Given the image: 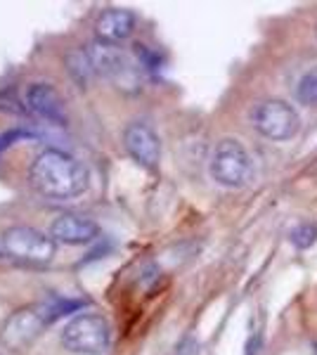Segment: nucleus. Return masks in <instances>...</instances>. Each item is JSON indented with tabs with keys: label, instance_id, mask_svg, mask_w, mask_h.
<instances>
[{
	"label": "nucleus",
	"instance_id": "obj_6",
	"mask_svg": "<svg viewBox=\"0 0 317 355\" xmlns=\"http://www.w3.org/2000/svg\"><path fill=\"white\" fill-rule=\"evenodd\" d=\"M0 251L10 259L45 266L55 259L57 242L31 225H15L0 234Z\"/></svg>",
	"mask_w": 317,
	"mask_h": 355
},
{
	"label": "nucleus",
	"instance_id": "obj_5",
	"mask_svg": "<svg viewBox=\"0 0 317 355\" xmlns=\"http://www.w3.org/2000/svg\"><path fill=\"white\" fill-rule=\"evenodd\" d=\"M67 351L78 355H105L112 346V327L102 315L80 313L65 324L60 334Z\"/></svg>",
	"mask_w": 317,
	"mask_h": 355
},
{
	"label": "nucleus",
	"instance_id": "obj_11",
	"mask_svg": "<svg viewBox=\"0 0 317 355\" xmlns=\"http://www.w3.org/2000/svg\"><path fill=\"white\" fill-rule=\"evenodd\" d=\"M132 31H135V15L130 10L109 8L95 21V36L100 43L119 45L128 41Z\"/></svg>",
	"mask_w": 317,
	"mask_h": 355
},
{
	"label": "nucleus",
	"instance_id": "obj_8",
	"mask_svg": "<svg viewBox=\"0 0 317 355\" xmlns=\"http://www.w3.org/2000/svg\"><path fill=\"white\" fill-rule=\"evenodd\" d=\"M24 110L33 114V116H38L40 121H48L53 125H65L69 119L65 97L60 95V90L53 83L28 85L24 95Z\"/></svg>",
	"mask_w": 317,
	"mask_h": 355
},
{
	"label": "nucleus",
	"instance_id": "obj_7",
	"mask_svg": "<svg viewBox=\"0 0 317 355\" xmlns=\"http://www.w3.org/2000/svg\"><path fill=\"white\" fill-rule=\"evenodd\" d=\"M251 123L263 137L275 142H284L296 137L301 128V119L296 110L284 100H263L251 110Z\"/></svg>",
	"mask_w": 317,
	"mask_h": 355
},
{
	"label": "nucleus",
	"instance_id": "obj_16",
	"mask_svg": "<svg viewBox=\"0 0 317 355\" xmlns=\"http://www.w3.org/2000/svg\"><path fill=\"white\" fill-rule=\"evenodd\" d=\"M258 348H261V336L253 334V336H251V341L246 343V355H256V353H258Z\"/></svg>",
	"mask_w": 317,
	"mask_h": 355
},
{
	"label": "nucleus",
	"instance_id": "obj_9",
	"mask_svg": "<svg viewBox=\"0 0 317 355\" xmlns=\"http://www.w3.org/2000/svg\"><path fill=\"white\" fill-rule=\"evenodd\" d=\"M123 147L132 157V162H137L147 171H154L161 162L159 135L154 133L152 125H147L142 121L128 123V128L123 130Z\"/></svg>",
	"mask_w": 317,
	"mask_h": 355
},
{
	"label": "nucleus",
	"instance_id": "obj_17",
	"mask_svg": "<svg viewBox=\"0 0 317 355\" xmlns=\"http://www.w3.org/2000/svg\"><path fill=\"white\" fill-rule=\"evenodd\" d=\"M313 355H317V346H315V348H313Z\"/></svg>",
	"mask_w": 317,
	"mask_h": 355
},
{
	"label": "nucleus",
	"instance_id": "obj_13",
	"mask_svg": "<svg viewBox=\"0 0 317 355\" xmlns=\"http://www.w3.org/2000/svg\"><path fill=\"white\" fill-rule=\"evenodd\" d=\"M296 102L303 107H317V67L305 71L301 76V81L296 83Z\"/></svg>",
	"mask_w": 317,
	"mask_h": 355
},
{
	"label": "nucleus",
	"instance_id": "obj_14",
	"mask_svg": "<svg viewBox=\"0 0 317 355\" xmlns=\"http://www.w3.org/2000/svg\"><path fill=\"white\" fill-rule=\"evenodd\" d=\"M289 239L296 249H310V246L317 242V225H313V223H303V225L293 227L289 232Z\"/></svg>",
	"mask_w": 317,
	"mask_h": 355
},
{
	"label": "nucleus",
	"instance_id": "obj_12",
	"mask_svg": "<svg viewBox=\"0 0 317 355\" xmlns=\"http://www.w3.org/2000/svg\"><path fill=\"white\" fill-rule=\"evenodd\" d=\"M67 69H69V73H71L74 81H76L80 88H83V85H88L90 76L95 73L93 64H90V57H88L85 50H76V53L67 55Z\"/></svg>",
	"mask_w": 317,
	"mask_h": 355
},
{
	"label": "nucleus",
	"instance_id": "obj_15",
	"mask_svg": "<svg viewBox=\"0 0 317 355\" xmlns=\"http://www.w3.org/2000/svg\"><path fill=\"white\" fill-rule=\"evenodd\" d=\"M28 137H33V133H28L24 128H10V130H5V133H0V154L8 150V147H12L15 142L28 140Z\"/></svg>",
	"mask_w": 317,
	"mask_h": 355
},
{
	"label": "nucleus",
	"instance_id": "obj_4",
	"mask_svg": "<svg viewBox=\"0 0 317 355\" xmlns=\"http://www.w3.org/2000/svg\"><path fill=\"white\" fill-rule=\"evenodd\" d=\"M209 173L218 185L230 187V190H239V187L249 185L253 178V162L246 147L234 137H223L218 145L213 147Z\"/></svg>",
	"mask_w": 317,
	"mask_h": 355
},
{
	"label": "nucleus",
	"instance_id": "obj_2",
	"mask_svg": "<svg viewBox=\"0 0 317 355\" xmlns=\"http://www.w3.org/2000/svg\"><path fill=\"white\" fill-rule=\"evenodd\" d=\"M83 308V301L62 299V296H50L45 301L31 303V306L22 308V311L12 313L8 322L3 324V343L12 351H22V348L31 346L40 336V331L55 322V320L65 318V315L76 313Z\"/></svg>",
	"mask_w": 317,
	"mask_h": 355
},
{
	"label": "nucleus",
	"instance_id": "obj_3",
	"mask_svg": "<svg viewBox=\"0 0 317 355\" xmlns=\"http://www.w3.org/2000/svg\"><path fill=\"white\" fill-rule=\"evenodd\" d=\"M85 53H88L90 64H93L97 76L112 81L126 93H135L140 88V62H135L128 53H123L119 45L95 41L85 48Z\"/></svg>",
	"mask_w": 317,
	"mask_h": 355
},
{
	"label": "nucleus",
	"instance_id": "obj_10",
	"mask_svg": "<svg viewBox=\"0 0 317 355\" xmlns=\"http://www.w3.org/2000/svg\"><path fill=\"white\" fill-rule=\"evenodd\" d=\"M100 234V225L88 218V216L80 214H60L50 225V237L60 244L69 246H78V244H88Z\"/></svg>",
	"mask_w": 317,
	"mask_h": 355
},
{
	"label": "nucleus",
	"instance_id": "obj_1",
	"mask_svg": "<svg viewBox=\"0 0 317 355\" xmlns=\"http://www.w3.org/2000/svg\"><path fill=\"white\" fill-rule=\"evenodd\" d=\"M88 168L76 157L62 150H45L33 159L28 182L40 197L67 202L88 190Z\"/></svg>",
	"mask_w": 317,
	"mask_h": 355
}]
</instances>
